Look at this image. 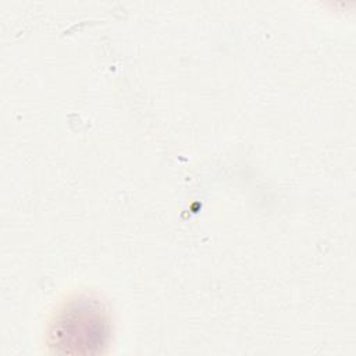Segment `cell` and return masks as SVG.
<instances>
[{"mask_svg": "<svg viewBox=\"0 0 356 356\" xmlns=\"http://www.w3.org/2000/svg\"><path fill=\"white\" fill-rule=\"evenodd\" d=\"M107 321L100 305L96 300L76 299L70 302L64 310L60 312L54 328L53 338L54 345L65 346L70 352V346H85L86 352H90L92 346L103 345L107 335Z\"/></svg>", "mask_w": 356, "mask_h": 356, "instance_id": "6da1fadb", "label": "cell"}]
</instances>
